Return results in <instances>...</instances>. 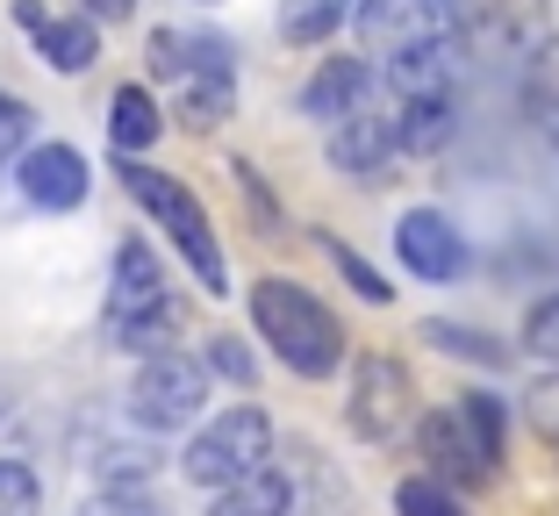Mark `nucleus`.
I'll return each instance as SVG.
<instances>
[{"instance_id": "nucleus-6", "label": "nucleus", "mask_w": 559, "mask_h": 516, "mask_svg": "<svg viewBox=\"0 0 559 516\" xmlns=\"http://www.w3.org/2000/svg\"><path fill=\"white\" fill-rule=\"evenodd\" d=\"M201 401H209V373H201L187 351H151L136 387H130L136 423H151V431H187V423L201 417Z\"/></svg>"}, {"instance_id": "nucleus-9", "label": "nucleus", "mask_w": 559, "mask_h": 516, "mask_svg": "<svg viewBox=\"0 0 559 516\" xmlns=\"http://www.w3.org/2000/svg\"><path fill=\"white\" fill-rule=\"evenodd\" d=\"M395 251L402 266L416 273V280H460L466 273V237L452 230V216H438V208H409L395 230Z\"/></svg>"}, {"instance_id": "nucleus-28", "label": "nucleus", "mask_w": 559, "mask_h": 516, "mask_svg": "<svg viewBox=\"0 0 559 516\" xmlns=\"http://www.w3.org/2000/svg\"><path fill=\"white\" fill-rule=\"evenodd\" d=\"M209 367L230 373V381H251V351L237 345V337H209Z\"/></svg>"}, {"instance_id": "nucleus-27", "label": "nucleus", "mask_w": 559, "mask_h": 516, "mask_svg": "<svg viewBox=\"0 0 559 516\" xmlns=\"http://www.w3.org/2000/svg\"><path fill=\"white\" fill-rule=\"evenodd\" d=\"M330 259H337V273H345V280H352V287H359V295H366V301H388V295H395V287L380 280V273H373V266H366V259H359V251H352V244H330Z\"/></svg>"}, {"instance_id": "nucleus-8", "label": "nucleus", "mask_w": 559, "mask_h": 516, "mask_svg": "<svg viewBox=\"0 0 559 516\" xmlns=\"http://www.w3.org/2000/svg\"><path fill=\"white\" fill-rule=\"evenodd\" d=\"M409 401H416V387H409V373H402V359H359V373H352V431L359 437H395L402 423H409Z\"/></svg>"}, {"instance_id": "nucleus-16", "label": "nucleus", "mask_w": 559, "mask_h": 516, "mask_svg": "<svg viewBox=\"0 0 559 516\" xmlns=\"http://www.w3.org/2000/svg\"><path fill=\"white\" fill-rule=\"evenodd\" d=\"M29 36H36V50H44L50 72H86L100 58V29L86 15H50L44 8V15L29 22Z\"/></svg>"}, {"instance_id": "nucleus-12", "label": "nucleus", "mask_w": 559, "mask_h": 516, "mask_svg": "<svg viewBox=\"0 0 559 516\" xmlns=\"http://www.w3.org/2000/svg\"><path fill=\"white\" fill-rule=\"evenodd\" d=\"M15 180L36 208H80L86 201V158L72 144H36V151H22Z\"/></svg>"}, {"instance_id": "nucleus-26", "label": "nucleus", "mask_w": 559, "mask_h": 516, "mask_svg": "<svg viewBox=\"0 0 559 516\" xmlns=\"http://www.w3.org/2000/svg\"><path fill=\"white\" fill-rule=\"evenodd\" d=\"M516 0H444V15H452V29H502V15H510Z\"/></svg>"}, {"instance_id": "nucleus-20", "label": "nucleus", "mask_w": 559, "mask_h": 516, "mask_svg": "<svg viewBox=\"0 0 559 516\" xmlns=\"http://www.w3.org/2000/svg\"><path fill=\"white\" fill-rule=\"evenodd\" d=\"M424 345L452 351V359H466V367H502V345H495V337L466 331V323H444V316H430V323H424Z\"/></svg>"}, {"instance_id": "nucleus-3", "label": "nucleus", "mask_w": 559, "mask_h": 516, "mask_svg": "<svg viewBox=\"0 0 559 516\" xmlns=\"http://www.w3.org/2000/svg\"><path fill=\"white\" fill-rule=\"evenodd\" d=\"M108 337L122 351H158L173 337V295H165V266L151 244L116 251V280H108Z\"/></svg>"}, {"instance_id": "nucleus-21", "label": "nucleus", "mask_w": 559, "mask_h": 516, "mask_svg": "<svg viewBox=\"0 0 559 516\" xmlns=\"http://www.w3.org/2000/svg\"><path fill=\"white\" fill-rule=\"evenodd\" d=\"M395 516H466V502L444 481H430V473H409V481L395 488Z\"/></svg>"}, {"instance_id": "nucleus-1", "label": "nucleus", "mask_w": 559, "mask_h": 516, "mask_svg": "<svg viewBox=\"0 0 559 516\" xmlns=\"http://www.w3.org/2000/svg\"><path fill=\"white\" fill-rule=\"evenodd\" d=\"M251 323H259V337L280 351V367L301 373V381H323V373L345 367V331H337V316H330L309 287L259 280L251 287Z\"/></svg>"}, {"instance_id": "nucleus-17", "label": "nucleus", "mask_w": 559, "mask_h": 516, "mask_svg": "<svg viewBox=\"0 0 559 516\" xmlns=\"http://www.w3.org/2000/svg\"><path fill=\"white\" fill-rule=\"evenodd\" d=\"M287 502H295V488L280 481L273 467H251V473H237V481H223V495H215L209 516H287Z\"/></svg>"}, {"instance_id": "nucleus-25", "label": "nucleus", "mask_w": 559, "mask_h": 516, "mask_svg": "<svg viewBox=\"0 0 559 516\" xmlns=\"http://www.w3.org/2000/svg\"><path fill=\"white\" fill-rule=\"evenodd\" d=\"M22 144H29V100L0 86V166H8V158H22Z\"/></svg>"}, {"instance_id": "nucleus-7", "label": "nucleus", "mask_w": 559, "mask_h": 516, "mask_svg": "<svg viewBox=\"0 0 559 516\" xmlns=\"http://www.w3.org/2000/svg\"><path fill=\"white\" fill-rule=\"evenodd\" d=\"M352 29H359V44L373 50V58H395V50L409 44H430V36L452 29V15H444V0H352Z\"/></svg>"}, {"instance_id": "nucleus-4", "label": "nucleus", "mask_w": 559, "mask_h": 516, "mask_svg": "<svg viewBox=\"0 0 559 516\" xmlns=\"http://www.w3.org/2000/svg\"><path fill=\"white\" fill-rule=\"evenodd\" d=\"M122 180H130V194L144 201L151 216H158V230H173V244L187 251V266L201 273V295H230V266H223V244H215V230H209V216H201V201L187 194L180 180H165V172H151V166H122Z\"/></svg>"}, {"instance_id": "nucleus-10", "label": "nucleus", "mask_w": 559, "mask_h": 516, "mask_svg": "<svg viewBox=\"0 0 559 516\" xmlns=\"http://www.w3.org/2000/svg\"><path fill=\"white\" fill-rule=\"evenodd\" d=\"M388 158H395V130L373 108H352V116L330 122V166L345 180H388Z\"/></svg>"}, {"instance_id": "nucleus-18", "label": "nucleus", "mask_w": 559, "mask_h": 516, "mask_svg": "<svg viewBox=\"0 0 559 516\" xmlns=\"http://www.w3.org/2000/svg\"><path fill=\"white\" fill-rule=\"evenodd\" d=\"M158 100L144 94V86H116V100H108V144L122 151V158H136V151L158 144Z\"/></svg>"}, {"instance_id": "nucleus-19", "label": "nucleus", "mask_w": 559, "mask_h": 516, "mask_svg": "<svg viewBox=\"0 0 559 516\" xmlns=\"http://www.w3.org/2000/svg\"><path fill=\"white\" fill-rule=\"evenodd\" d=\"M345 15H352V0H280V36L287 44H323Z\"/></svg>"}, {"instance_id": "nucleus-23", "label": "nucleus", "mask_w": 559, "mask_h": 516, "mask_svg": "<svg viewBox=\"0 0 559 516\" xmlns=\"http://www.w3.org/2000/svg\"><path fill=\"white\" fill-rule=\"evenodd\" d=\"M44 509V488L22 459H0V516H36Z\"/></svg>"}, {"instance_id": "nucleus-24", "label": "nucleus", "mask_w": 559, "mask_h": 516, "mask_svg": "<svg viewBox=\"0 0 559 516\" xmlns=\"http://www.w3.org/2000/svg\"><path fill=\"white\" fill-rule=\"evenodd\" d=\"M524 345L538 351L545 367H559V295H545L538 309H531V316H524Z\"/></svg>"}, {"instance_id": "nucleus-11", "label": "nucleus", "mask_w": 559, "mask_h": 516, "mask_svg": "<svg viewBox=\"0 0 559 516\" xmlns=\"http://www.w3.org/2000/svg\"><path fill=\"white\" fill-rule=\"evenodd\" d=\"M424 459H430V481H444V488H480L495 473V459L474 445V431L460 423V409H444V417L424 423Z\"/></svg>"}, {"instance_id": "nucleus-14", "label": "nucleus", "mask_w": 559, "mask_h": 516, "mask_svg": "<svg viewBox=\"0 0 559 516\" xmlns=\"http://www.w3.org/2000/svg\"><path fill=\"white\" fill-rule=\"evenodd\" d=\"M366 100H373V65L330 58V65H316V80L301 86V116L337 122V116H352V108H366Z\"/></svg>"}, {"instance_id": "nucleus-22", "label": "nucleus", "mask_w": 559, "mask_h": 516, "mask_svg": "<svg viewBox=\"0 0 559 516\" xmlns=\"http://www.w3.org/2000/svg\"><path fill=\"white\" fill-rule=\"evenodd\" d=\"M460 423L474 431V445L488 452V459H502V401L480 387V395H460Z\"/></svg>"}, {"instance_id": "nucleus-2", "label": "nucleus", "mask_w": 559, "mask_h": 516, "mask_svg": "<svg viewBox=\"0 0 559 516\" xmlns=\"http://www.w3.org/2000/svg\"><path fill=\"white\" fill-rule=\"evenodd\" d=\"M151 72L180 86V116L194 130H215V122L237 108V72H230V44L201 29H158L151 36Z\"/></svg>"}, {"instance_id": "nucleus-13", "label": "nucleus", "mask_w": 559, "mask_h": 516, "mask_svg": "<svg viewBox=\"0 0 559 516\" xmlns=\"http://www.w3.org/2000/svg\"><path fill=\"white\" fill-rule=\"evenodd\" d=\"M460 58H466L460 29H444V36H430V44L395 50L380 72H388V86H395V94H452V80H460Z\"/></svg>"}, {"instance_id": "nucleus-29", "label": "nucleus", "mask_w": 559, "mask_h": 516, "mask_svg": "<svg viewBox=\"0 0 559 516\" xmlns=\"http://www.w3.org/2000/svg\"><path fill=\"white\" fill-rule=\"evenodd\" d=\"M130 8H136V0H86V15H100V22H122Z\"/></svg>"}, {"instance_id": "nucleus-15", "label": "nucleus", "mask_w": 559, "mask_h": 516, "mask_svg": "<svg viewBox=\"0 0 559 516\" xmlns=\"http://www.w3.org/2000/svg\"><path fill=\"white\" fill-rule=\"evenodd\" d=\"M388 130H395V151L430 158V151L452 144V130H460V108H452V94H402V108L388 116Z\"/></svg>"}, {"instance_id": "nucleus-5", "label": "nucleus", "mask_w": 559, "mask_h": 516, "mask_svg": "<svg viewBox=\"0 0 559 516\" xmlns=\"http://www.w3.org/2000/svg\"><path fill=\"white\" fill-rule=\"evenodd\" d=\"M265 452H273V423H265L259 409H223L215 423L194 431V445H187L180 467H187V481L223 488V481H237V473L265 467Z\"/></svg>"}]
</instances>
